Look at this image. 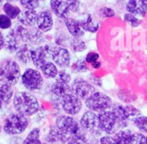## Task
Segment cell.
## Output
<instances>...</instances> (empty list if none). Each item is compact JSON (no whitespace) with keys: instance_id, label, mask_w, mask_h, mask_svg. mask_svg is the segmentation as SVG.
I'll list each match as a JSON object with an SVG mask.
<instances>
[{"instance_id":"obj_53","label":"cell","mask_w":147,"mask_h":144,"mask_svg":"<svg viewBox=\"0 0 147 144\" xmlns=\"http://www.w3.org/2000/svg\"><path fill=\"white\" fill-rule=\"evenodd\" d=\"M145 1H146V2H147V0H145Z\"/></svg>"},{"instance_id":"obj_7","label":"cell","mask_w":147,"mask_h":144,"mask_svg":"<svg viewBox=\"0 0 147 144\" xmlns=\"http://www.w3.org/2000/svg\"><path fill=\"white\" fill-rule=\"evenodd\" d=\"M71 92L80 100H87L96 92L93 84L83 78H77L71 82Z\"/></svg>"},{"instance_id":"obj_44","label":"cell","mask_w":147,"mask_h":144,"mask_svg":"<svg viewBox=\"0 0 147 144\" xmlns=\"http://www.w3.org/2000/svg\"><path fill=\"white\" fill-rule=\"evenodd\" d=\"M90 81L92 82L91 84H93V85H97V86H99V87H102V80H101V79L96 78V77H95V76H92L91 79H90Z\"/></svg>"},{"instance_id":"obj_22","label":"cell","mask_w":147,"mask_h":144,"mask_svg":"<svg viewBox=\"0 0 147 144\" xmlns=\"http://www.w3.org/2000/svg\"><path fill=\"white\" fill-rule=\"evenodd\" d=\"M44 41V34L41 30L38 27H32L28 31V37L27 42L30 43L31 45H40Z\"/></svg>"},{"instance_id":"obj_8","label":"cell","mask_w":147,"mask_h":144,"mask_svg":"<svg viewBox=\"0 0 147 144\" xmlns=\"http://www.w3.org/2000/svg\"><path fill=\"white\" fill-rule=\"evenodd\" d=\"M55 46L52 44H47L41 46L37 48H34L31 52V61L36 68L40 69V67L47 62L48 58H52L54 52Z\"/></svg>"},{"instance_id":"obj_25","label":"cell","mask_w":147,"mask_h":144,"mask_svg":"<svg viewBox=\"0 0 147 144\" xmlns=\"http://www.w3.org/2000/svg\"><path fill=\"white\" fill-rule=\"evenodd\" d=\"M40 70L42 72V75L46 78H55L59 72L57 65L54 63L49 61L46 62L40 67Z\"/></svg>"},{"instance_id":"obj_21","label":"cell","mask_w":147,"mask_h":144,"mask_svg":"<svg viewBox=\"0 0 147 144\" xmlns=\"http://www.w3.org/2000/svg\"><path fill=\"white\" fill-rule=\"evenodd\" d=\"M20 40L11 31L4 38V46L3 48L9 52H15L20 47Z\"/></svg>"},{"instance_id":"obj_30","label":"cell","mask_w":147,"mask_h":144,"mask_svg":"<svg viewBox=\"0 0 147 144\" xmlns=\"http://www.w3.org/2000/svg\"><path fill=\"white\" fill-rule=\"evenodd\" d=\"M3 9L4 15L9 16L10 19H15L18 17V15L21 13V10L17 6L12 5L9 3H5L3 6Z\"/></svg>"},{"instance_id":"obj_38","label":"cell","mask_w":147,"mask_h":144,"mask_svg":"<svg viewBox=\"0 0 147 144\" xmlns=\"http://www.w3.org/2000/svg\"><path fill=\"white\" fill-rule=\"evenodd\" d=\"M87 64H90L91 65H93L94 64L99 62V58H100V56L97 52H90L86 57L84 58Z\"/></svg>"},{"instance_id":"obj_39","label":"cell","mask_w":147,"mask_h":144,"mask_svg":"<svg viewBox=\"0 0 147 144\" xmlns=\"http://www.w3.org/2000/svg\"><path fill=\"white\" fill-rule=\"evenodd\" d=\"M65 2H66V3L68 5V8L70 9V11L74 12V13L79 11L80 6H81L80 0H66Z\"/></svg>"},{"instance_id":"obj_13","label":"cell","mask_w":147,"mask_h":144,"mask_svg":"<svg viewBox=\"0 0 147 144\" xmlns=\"http://www.w3.org/2000/svg\"><path fill=\"white\" fill-rule=\"evenodd\" d=\"M54 64L60 68H67L71 63V55L69 51L61 46H56L52 55Z\"/></svg>"},{"instance_id":"obj_36","label":"cell","mask_w":147,"mask_h":144,"mask_svg":"<svg viewBox=\"0 0 147 144\" xmlns=\"http://www.w3.org/2000/svg\"><path fill=\"white\" fill-rule=\"evenodd\" d=\"M146 137L140 132L132 134L130 144H146Z\"/></svg>"},{"instance_id":"obj_16","label":"cell","mask_w":147,"mask_h":144,"mask_svg":"<svg viewBox=\"0 0 147 144\" xmlns=\"http://www.w3.org/2000/svg\"><path fill=\"white\" fill-rule=\"evenodd\" d=\"M50 6L53 12L59 17L65 19L69 17L70 9L65 1L63 0H50Z\"/></svg>"},{"instance_id":"obj_6","label":"cell","mask_w":147,"mask_h":144,"mask_svg":"<svg viewBox=\"0 0 147 144\" xmlns=\"http://www.w3.org/2000/svg\"><path fill=\"white\" fill-rule=\"evenodd\" d=\"M22 82L29 91L39 90L43 86V76L37 70L28 68L22 75Z\"/></svg>"},{"instance_id":"obj_23","label":"cell","mask_w":147,"mask_h":144,"mask_svg":"<svg viewBox=\"0 0 147 144\" xmlns=\"http://www.w3.org/2000/svg\"><path fill=\"white\" fill-rule=\"evenodd\" d=\"M52 92L54 95H56L59 98H62L65 95L72 94L71 87L70 84L59 82H55L52 85Z\"/></svg>"},{"instance_id":"obj_48","label":"cell","mask_w":147,"mask_h":144,"mask_svg":"<svg viewBox=\"0 0 147 144\" xmlns=\"http://www.w3.org/2000/svg\"><path fill=\"white\" fill-rule=\"evenodd\" d=\"M7 1H9V2H14V1H16V0H7Z\"/></svg>"},{"instance_id":"obj_24","label":"cell","mask_w":147,"mask_h":144,"mask_svg":"<svg viewBox=\"0 0 147 144\" xmlns=\"http://www.w3.org/2000/svg\"><path fill=\"white\" fill-rule=\"evenodd\" d=\"M79 22L84 30L86 32L96 33L99 29V23L92 17L91 15H88L85 19L79 21Z\"/></svg>"},{"instance_id":"obj_51","label":"cell","mask_w":147,"mask_h":144,"mask_svg":"<svg viewBox=\"0 0 147 144\" xmlns=\"http://www.w3.org/2000/svg\"><path fill=\"white\" fill-rule=\"evenodd\" d=\"M146 144H147V137H146Z\"/></svg>"},{"instance_id":"obj_2","label":"cell","mask_w":147,"mask_h":144,"mask_svg":"<svg viewBox=\"0 0 147 144\" xmlns=\"http://www.w3.org/2000/svg\"><path fill=\"white\" fill-rule=\"evenodd\" d=\"M21 77V69L19 64L11 58L3 60L0 64V82L14 86Z\"/></svg>"},{"instance_id":"obj_12","label":"cell","mask_w":147,"mask_h":144,"mask_svg":"<svg viewBox=\"0 0 147 144\" xmlns=\"http://www.w3.org/2000/svg\"><path fill=\"white\" fill-rule=\"evenodd\" d=\"M98 119L99 127L102 132H105L106 134H112L115 131L117 119L112 110H107L99 113Z\"/></svg>"},{"instance_id":"obj_27","label":"cell","mask_w":147,"mask_h":144,"mask_svg":"<svg viewBox=\"0 0 147 144\" xmlns=\"http://www.w3.org/2000/svg\"><path fill=\"white\" fill-rule=\"evenodd\" d=\"M132 134L129 130H121L115 134L114 138L118 144H130Z\"/></svg>"},{"instance_id":"obj_4","label":"cell","mask_w":147,"mask_h":144,"mask_svg":"<svg viewBox=\"0 0 147 144\" xmlns=\"http://www.w3.org/2000/svg\"><path fill=\"white\" fill-rule=\"evenodd\" d=\"M86 107L95 113H101L109 110L113 106L112 100L102 92H95L91 96L85 100Z\"/></svg>"},{"instance_id":"obj_50","label":"cell","mask_w":147,"mask_h":144,"mask_svg":"<svg viewBox=\"0 0 147 144\" xmlns=\"http://www.w3.org/2000/svg\"><path fill=\"white\" fill-rule=\"evenodd\" d=\"M85 144H93V143H85Z\"/></svg>"},{"instance_id":"obj_31","label":"cell","mask_w":147,"mask_h":144,"mask_svg":"<svg viewBox=\"0 0 147 144\" xmlns=\"http://www.w3.org/2000/svg\"><path fill=\"white\" fill-rule=\"evenodd\" d=\"M70 47L71 51L74 52H84L87 48V46H86V43L80 38H73L71 40Z\"/></svg>"},{"instance_id":"obj_29","label":"cell","mask_w":147,"mask_h":144,"mask_svg":"<svg viewBox=\"0 0 147 144\" xmlns=\"http://www.w3.org/2000/svg\"><path fill=\"white\" fill-rule=\"evenodd\" d=\"M87 143V137L86 135L81 131H78L77 133L69 136L66 144H85Z\"/></svg>"},{"instance_id":"obj_1","label":"cell","mask_w":147,"mask_h":144,"mask_svg":"<svg viewBox=\"0 0 147 144\" xmlns=\"http://www.w3.org/2000/svg\"><path fill=\"white\" fill-rule=\"evenodd\" d=\"M13 105L16 111L26 117L35 114L40 109V104L37 98L31 93L22 91L15 94Z\"/></svg>"},{"instance_id":"obj_43","label":"cell","mask_w":147,"mask_h":144,"mask_svg":"<svg viewBox=\"0 0 147 144\" xmlns=\"http://www.w3.org/2000/svg\"><path fill=\"white\" fill-rule=\"evenodd\" d=\"M9 144H22V140L21 137H13L9 139Z\"/></svg>"},{"instance_id":"obj_5","label":"cell","mask_w":147,"mask_h":144,"mask_svg":"<svg viewBox=\"0 0 147 144\" xmlns=\"http://www.w3.org/2000/svg\"><path fill=\"white\" fill-rule=\"evenodd\" d=\"M112 112L117 119V125H126L127 121H134L136 118L141 116L140 111L132 105L112 106Z\"/></svg>"},{"instance_id":"obj_28","label":"cell","mask_w":147,"mask_h":144,"mask_svg":"<svg viewBox=\"0 0 147 144\" xmlns=\"http://www.w3.org/2000/svg\"><path fill=\"white\" fill-rule=\"evenodd\" d=\"M40 130L38 128H34L22 141V144H41V142L40 141Z\"/></svg>"},{"instance_id":"obj_10","label":"cell","mask_w":147,"mask_h":144,"mask_svg":"<svg viewBox=\"0 0 147 144\" xmlns=\"http://www.w3.org/2000/svg\"><path fill=\"white\" fill-rule=\"evenodd\" d=\"M80 125L84 130L91 134L100 135L102 131L99 127L98 115H96L95 112H92L90 110L85 112L82 115L80 119Z\"/></svg>"},{"instance_id":"obj_32","label":"cell","mask_w":147,"mask_h":144,"mask_svg":"<svg viewBox=\"0 0 147 144\" xmlns=\"http://www.w3.org/2000/svg\"><path fill=\"white\" fill-rule=\"evenodd\" d=\"M72 70L77 72H80V73L87 72L89 70V66H88V64H87L85 58H80L75 64H73Z\"/></svg>"},{"instance_id":"obj_33","label":"cell","mask_w":147,"mask_h":144,"mask_svg":"<svg viewBox=\"0 0 147 144\" xmlns=\"http://www.w3.org/2000/svg\"><path fill=\"white\" fill-rule=\"evenodd\" d=\"M134 125L142 132L147 133V117L146 116H140L136 118L134 121Z\"/></svg>"},{"instance_id":"obj_46","label":"cell","mask_w":147,"mask_h":144,"mask_svg":"<svg viewBox=\"0 0 147 144\" xmlns=\"http://www.w3.org/2000/svg\"><path fill=\"white\" fill-rule=\"evenodd\" d=\"M3 101L1 100V99H0V110H1V108H2V106H3Z\"/></svg>"},{"instance_id":"obj_52","label":"cell","mask_w":147,"mask_h":144,"mask_svg":"<svg viewBox=\"0 0 147 144\" xmlns=\"http://www.w3.org/2000/svg\"><path fill=\"white\" fill-rule=\"evenodd\" d=\"M41 144H47V143H41Z\"/></svg>"},{"instance_id":"obj_40","label":"cell","mask_w":147,"mask_h":144,"mask_svg":"<svg viewBox=\"0 0 147 144\" xmlns=\"http://www.w3.org/2000/svg\"><path fill=\"white\" fill-rule=\"evenodd\" d=\"M11 19L6 15H0V28L8 29L11 27Z\"/></svg>"},{"instance_id":"obj_35","label":"cell","mask_w":147,"mask_h":144,"mask_svg":"<svg viewBox=\"0 0 147 144\" xmlns=\"http://www.w3.org/2000/svg\"><path fill=\"white\" fill-rule=\"evenodd\" d=\"M55 78H56V82L67 83V84H69L71 81V75L69 73H67L65 70H59Z\"/></svg>"},{"instance_id":"obj_45","label":"cell","mask_w":147,"mask_h":144,"mask_svg":"<svg viewBox=\"0 0 147 144\" xmlns=\"http://www.w3.org/2000/svg\"><path fill=\"white\" fill-rule=\"evenodd\" d=\"M3 46H4V38H3V33L0 31V51L3 48Z\"/></svg>"},{"instance_id":"obj_41","label":"cell","mask_w":147,"mask_h":144,"mask_svg":"<svg viewBox=\"0 0 147 144\" xmlns=\"http://www.w3.org/2000/svg\"><path fill=\"white\" fill-rule=\"evenodd\" d=\"M101 14L104 17H113L115 15V10L109 7H104V8L101 9Z\"/></svg>"},{"instance_id":"obj_47","label":"cell","mask_w":147,"mask_h":144,"mask_svg":"<svg viewBox=\"0 0 147 144\" xmlns=\"http://www.w3.org/2000/svg\"><path fill=\"white\" fill-rule=\"evenodd\" d=\"M2 3H3V0H0V6L2 5Z\"/></svg>"},{"instance_id":"obj_3","label":"cell","mask_w":147,"mask_h":144,"mask_svg":"<svg viewBox=\"0 0 147 144\" xmlns=\"http://www.w3.org/2000/svg\"><path fill=\"white\" fill-rule=\"evenodd\" d=\"M29 125L28 117L20 113H13L9 115L4 121L3 131L9 136H16L25 131Z\"/></svg>"},{"instance_id":"obj_18","label":"cell","mask_w":147,"mask_h":144,"mask_svg":"<svg viewBox=\"0 0 147 144\" xmlns=\"http://www.w3.org/2000/svg\"><path fill=\"white\" fill-rule=\"evenodd\" d=\"M69 136L62 132L57 127L51 128L47 134L46 140L47 143L52 144H65L66 143Z\"/></svg>"},{"instance_id":"obj_49","label":"cell","mask_w":147,"mask_h":144,"mask_svg":"<svg viewBox=\"0 0 147 144\" xmlns=\"http://www.w3.org/2000/svg\"><path fill=\"white\" fill-rule=\"evenodd\" d=\"M1 130H2V128H1V125H0V132H1Z\"/></svg>"},{"instance_id":"obj_20","label":"cell","mask_w":147,"mask_h":144,"mask_svg":"<svg viewBox=\"0 0 147 144\" xmlns=\"http://www.w3.org/2000/svg\"><path fill=\"white\" fill-rule=\"evenodd\" d=\"M34 47L29 44L22 45L16 51V56L18 61L22 64H28L31 61V52Z\"/></svg>"},{"instance_id":"obj_37","label":"cell","mask_w":147,"mask_h":144,"mask_svg":"<svg viewBox=\"0 0 147 144\" xmlns=\"http://www.w3.org/2000/svg\"><path fill=\"white\" fill-rule=\"evenodd\" d=\"M22 6L26 9L34 10L39 6V0H20Z\"/></svg>"},{"instance_id":"obj_26","label":"cell","mask_w":147,"mask_h":144,"mask_svg":"<svg viewBox=\"0 0 147 144\" xmlns=\"http://www.w3.org/2000/svg\"><path fill=\"white\" fill-rule=\"evenodd\" d=\"M13 94L14 90L12 86L7 84H2L0 86V99L3 104L8 105L10 102L13 97Z\"/></svg>"},{"instance_id":"obj_9","label":"cell","mask_w":147,"mask_h":144,"mask_svg":"<svg viewBox=\"0 0 147 144\" xmlns=\"http://www.w3.org/2000/svg\"><path fill=\"white\" fill-rule=\"evenodd\" d=\"M60 104L63 111L70 116H74L79 113L83 106L82 100L73 94H70L60 98Z\"/></svg>"},{"instance_id":"obj_11","label":"cell","mask_w":147,"mask_h":144,"mask_svg":"<svg viewBox=\"0 0 147 144\" xmlns=\"http://www.w3.org/2000/svg\"><path fill=\"white\" fill-rule=\"evenodd\" d=\"M56 127L67 136L73 135L80 131L78 123L70 115H60L56 119Z\"/></svg>"},{"instance_id":"obj_19","label":"cell","mask_w":147,"mask_h":144,"mask_svg":"<svg viewBox=\"0 0 147 144\" xmlns=\"http://www.w3.org/2000/svg\"><path fill=\"white\" fill-rule=\"evenodd\" d=\"M18 21L22 25L25 27H32L36 24L37 13L34 10H30V9L23 10L18 15Z\"/></svg>"},{"instance_id":"obj_42","label":"cell","mask_w":147,"mask_h":144,"mask_svg":"<svg viewBox=\"0 0 147 144\" xmlns=\"http://www.w3.org/2000/svg\"><path fill=\"white\" fill-rule=\"evenodd\" d=\"M100 144H118L114 137L104 136L100 139Z\"/></svg>"},{"instance_id":"obj_15","label":"cell","mask_w":147,"mask_h":144,"mask_svg":"<svg viewBox=\"0 0 147 144\" xmlns=\"http://www.w3.org/2000/svg\"><path fill=\"white\" fill-rule=\"evenodd\" d=\"M37 27L42 32H48L53 28V20L50 11L44 10L37 14Z\"/></svg>"},{"instance_id":"obj_17","label":"cell","mask_w":147,"mask_h":144,"mask_svg":"<svg viewBox=\"0 0 147 144\" xmlns=\"http://www.w3.org/2000/svg\"><path fill=\"white\" fill-rule=\"evenodd\" d=\"M64 21L68 32L73 38H81L82 36H84L85 31L82 27L79 21H77L71 17H67L64 19Z\"/></svg>"},{"instance_id":"obj_34","label":"cell","mask_w":147,"mask_h":144,"mask_svg":"<svg viewBox=\"0 0 147 144\" xmlns=\"http://www.w3.org/2000/svg\"><path fill=\"white\" fill-rule=\"evenodd\" d=\"M124 21L133 27H139L142 22L141 20H140L135 15H132L130 13H127V14L124 15Z\"/></svg>"},{"instance_id":"obj_14","label":"cell","mask_w":147,"mask_h":144,"mask_svg":"<svg viewBox=\"0 0 147 144\" xmlns=\"http://www.w3.org/2000/svg\"><path fill=\"white\" fill-rule=\"evenodd\" d=\"M126 9L128 13L135 16L144 17L147 14V2L145 0H128Z\"/></svg>"}]
</instances>
